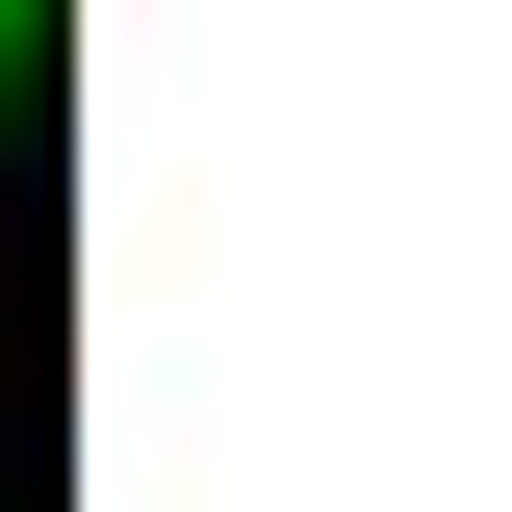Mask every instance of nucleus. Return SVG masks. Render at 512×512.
<instances>
[{
    "instance_id": "obj_1",
    "label": "nucleus",
    "mask_w": 512,
    "mask_h": 512,
    "mask_svg": "<svg viewBox=\"0 0 512 512\" xmlns=\"http://www.w3.org/2000/svg\"><path fill=\"white\" fill-rule=\"evenodd\" d=\"M0 26H26V0H0Z\"/></svg>"
}]
</instances>
